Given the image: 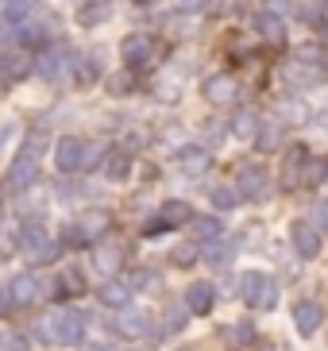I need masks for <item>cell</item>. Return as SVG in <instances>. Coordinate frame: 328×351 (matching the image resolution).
I'll list each match as a JSON object with an SVG mask.
<instances>
[{
  "label": "cell",
  "instance_id": "obj_11",
  "mask_svg": "<svg viewBox=\"0 0 328 351\" xmlns=\"http://www.w3.org/2000/svg\"><path fill=\"white\" fill-rule=\"evenodd\" d=\"M174 162H178V170H182L185 178H201L209 166H213V158H209L205 147H182Z\"/></svg>",
  "mask_w": 328,
  "mask_h": 351
},
{
  "label": "cell",
  "instance_id": "obj_33",
  "mask_svg": "<svg viewBox=\"0 0 328 351\" xmlns=\"http://www.w3.org/2000/svg\"><path fill=\"white\" fill-rule=\"evenodd\" d=\"M309 220H313V228H317V232H328V197H317V201H313Z\"/></svg>",
  "mask_w": 328,
  "mask_h": 351
},
{
  "label": "cell",
  "instance_id": "obj_38",
  "mask_svg": "<svg viewBox=\"0 0 328 351\" xmlns=\"http://www.w3.org/2000/svg\"><path fill=\"white\" fill-rule=\"evenodd\" d=\"M93 77H97V58H85L82 70H78V85H89Z\"/></svg>",
  "mask_w": 328,
  "mask_h": 351
},
{
  "label": "cell",
  "instance_id": "obj_19",
  "mask_svg": "<svg viewBox=\"0 0 328 351\" xmlns=\"http://www.w3.org/2000/svg\"><path fill=\"white\" fill-rule=\"evenodd\" d=\"M108 16H113V0H89V4L78 8V23H82V27H97V23L108 20Z\"/></svg>",
  "mask_w": 328,
  "mask_h": 351
},
{
  "label": "cell",
  "instance_id": "obj_34",
  "mask_svg": "<svg viewBox=\"0 0 328 351\" xmlns=\"http://www.w3.org/2000/svg\"><path fill=\"white\" fill-rule=\"evenodd\" d=\"M194 232H197V239H216V236H220V220H213V217L197 220L194 217Z\"/></svg>",
  "mask_w": 328,
  "mask_h": 351
},
{
  "label": "cell",
  "instance_id": "obj_47",
  "mask_svg": "<svg viewBox=\"0 0 328 351\" xmlns=\"http://www.w3.org/2000/svg\"><path fill=\"white\" fill-rule=\"evenodd\" d=\"M325 8H328V0H325Z\"/></svg>",
  "mask_w": 328,
  "mask_h": 351
},
{
  "label": "cell",
  "instance_id": "obj_16",
  "mask_svg": "<svg viewBox=\"0 0 328 351\" xmlns=\"http://www.w3.org/2000/svg\"><path fill=\"white\" fill-rule=\"evenodd\" d=\"M70 62H73L70 47H47V51H43V58H39V73H43V77H58V73L66 70Z\"/></svg>",
  "mask_w": 328,
  "mask_h": 351
},
{
  "label": "cell",
  "instance_id": "obj_13",
  "mask_svg": "<svg viewBox=\"0 0 328 351\" xmlns=\"http://www.w3.org/2000/svg\"><path fill=\"white\" fill-rule=\"evenodd\" d=\"M151 35H128V39L120 43V58L128 66H147L151 62Z\"/></svg>",
  "mask_w": 328,
  "mask_h": 351
},
{
  "label": "cell",
  "instance_id": "obj_1",
  "mask_svg": "<svg viewBox=\"0 0 328 351\" xmlns=\"http://www.w3.org/2000/svg\"><path fill=\"white\" fill-rule=\"evenodd\" d=\"M16 247H20L31 263H54V258H58V251H62L58 243L47 236V228H43L39 220H27V224L16 232Z\"/></svg>",
  "mask_w": 328,
  "mask_h": 351
},
{
  "label": "cell",
  "instance_id": "obj_23",
  "mask_svg": "<svg viewBox=\"0 0 328 351\" xmlns=\"http://www.w3.org/2000/svg\"><path fill=\"white\" fill-rule=\"evenodd\" d=\"M27 54H12V51H0V77H27Z\"/></svg>",
  "mask_w": 328,
  "mask_h": 351
},
{
  "label": "cell",
  "instance_id": "obj_40",
  "mask_svg": "<svg viewBox=\"0 0 328 351\" xmlns=\"http://www.w3.org/2000/svg\"><path fill=\"white\" fill-rule=\"evenodd\" d=\"M20 39H23V43H31V47H35V43H43V39H47V35H43L39 27H23V35H20Z\"/></svg>",
  "mask_w": 328,
  "mask_h": 351
},
{
  "label": "cell",
  "instance_id": "obj_9",
  "mask_svg": "<svg viewBox=\"0 0 328 351\" xmlns=\"http://www.w3.org/2000/svg\"><path fill=\"white\" fill-rule=\"evenodd\" d=\"M282 73H286V82L294 85V89H309V85H320L325 66H320V62H305V58H294Z\"/></svg>",
  "mask_w": 328,
  "mask_h": 351
},
{
  "label": "cell",
  "instance_id": "obj_10",
  "mask_svg": "<svg viewBox=\"0 0 328 351\" xmlns=\"http://www.w3.org/2000/svg\"><path fill=\"white\" fill-rule=\"evenodd\" d=\"M201 93H205L209 104H232V101H236V93H239V85H236L232 73H216V77H209V82H205Z\"/></svg>",
  "mask_w": 328,
  "mask_h": 351
},
{
  "label": "cell",
  "instance_id": "obj_42",
  "mask_svg": "<svg viewBox=\"0 0 328 351\" xmlns=\"http://www.w3.org/2000/svg\"><path fill=\"white\" fill-rule=\"evenodd\" d=\"M209 139H213V143H220V139H224V132H220V124H216V120H209Z\"/></svg>",
  "mask_w": 328,
  "mask_h": 351
},
{
  "label": "cell",
  "instance_id": "obj_3",
  "mask_svg": "<svg viewBox=\"0 0 328 351\" xmlns=\"http://www.w3.org/2000/svg\"><path fill=\"white\" fill-rule=\"evenodd\" d=\"M39 328H43V336H51L54 343H70V348H78V343L85 340V317H82V313H73V309L54 313L51 324L43 320Z\"/></svg>",
  "mask_w": 328,
  "mask_h": 351
},
{
  "label": "cell",
  "instance_id": "obj_26",
  "mask_svg": "<svg viewBox=\"0 0 328 351\" xmlns=\"http://www.w3.org/2000/svg\"><path fill=\"white\" fill-rule=\"evenodd\" d=\"M104 85H108V93H113V97H128L135 89V73L132 70H116V73L104 77Z\"/></svg>",
  "mask_w": 328,
  "mask_h": 351
},
{
  "label": "cell",
  "instance_id": "obj_31",
  "mask_svg": "<svg viewBox=\"0 0 328 351\" xmlns=\"http://www.w3.org/2000/svg\"><path fill=\"white\" fill-rule=\"evenodd\" d=\"M170 258H174V267H182V270H185V267H194L197 258H201V251H197V243H178Z\"/></svg>",
  "mask_w": 328,
  "mask_h": 351
},
{
  "label": "cell",
  "instance_id": "obj_7",
  "mask_svg": "<svg viewBox=\"0 0 328 351\" xmlns=\"http://www.w3.org/2000/svg\"><path fill=\"white\" fill-rule=\"evenodd\" d=\"M35 178H39V155L27 147V151H20V155H16V162H12L8 186L12 189H31V186H35Z\"/></svg>",
  "mask_w": 328,
  "mask_h": 351
},
{
  "label": "cell",
  "instance_id": "obj_21",
  "mask_svg": "<svg viewBox=\"0 0 328 351\" xmlns=\"http://www.w3.org/2000/svg\"><path fill=\"white\" fill-rule=\"evenodd\" d=\"M120 263H124V251L120 247H97V251H93V267L101 270L104 278H113L116 270H120Z\"/></svg>",
  "mask_w": 328,
  "mask_h": 351
},
{
  "label": "cell",
  "instance_id": "obj_46",
  "mask_svg": "<svg viewBox=\"0 0 328 351\" xmlns=\"http://www.w3.org/2000/svg\"><path fill=\"white\" fill-rule=\"evenodd\" d=\"M0 220H4V208H0Z\"/></svg>",
  "mask_w": 328,
  "mask_h": 351
},
{
  "label": "cell",
  "instance_id": "obj_22",
  "mask_svg": "<svg viewBox=\"0 0 328 351\" xmlns=\"http://www.w3.org/2000/svg\"><path fill=\"white\" fill-rule=\"evenodd\" d=\"M259 112H251V108H239L236 116H232V135H239V139H255L259 135Z\"/></svg>",
  "mask_w": 328,
  "mask_h": 351
},
{
  "label": "cell",
  "instance_id": "obj_8",
  "mask_svg": "<svg viewBox=\"0 0 328 351\" xmlns=\"http://www.w3.org/2000/svg\"><path fill=\"white\" fill-rule=\"evenodd\" d=\"M78 236H82V243H97L101 236H108V228H113V217L104 213V208H89V213H82L78 217Z\"/></svg>",
  "mask_w": 328,
  "mask_h": 351
},
{
  "label": "cell",
  "instance_id": "obj_36",
  "mask_svg": "<svg viewBox=\"0 0 328 351\" xmlns=\"http://www.w3.org/2000/svg\"><path fill=\"white\" fill-rule=\"evenodd\" d=\"M185 313H189V305H170V309H166V328L170 332L185 328Z\"/></svg>",
  "mask_w": 328,
  "mask_h": 351
},
{
  "label": "cell",
  "instance_id": "obj_32",
  "mask_svg": "<svg viewBox=\"0 0 328 351\" xmlns=\"http://www.w3.org/2000/svg\"><path fill=\"white\" fill-rule=\"evenodd\" d=\"M301 162H305V147H294V151L286 155V174H282V182H286V186H294V182H298V166Z\"/></svg>",
  "mask_w": 328,
  "mask_h": 351
},
{
  "label": "cell",
  "instance_id": "obj_29",
  "mask_svg": "<svg viewBox=\"0 0 328 351\" xmlns=\"http://www.w3.org/2000/svg\"><path fill=\"white\" fill-rule=\"evenodd\" d=\"M278 112H282L286 124H305L309 120V108L301 101H278Z\"/></svg>",
  "mask_w": 328,
  "mask_h": 351
},
{
  "label": "cell",
  "instance_id": "obj_25",
  "mask_svg": "<svg viewBox=\"0 0 328 351\" xmlns=\"http://www.w3.org/2000/svg\"><path fill=\"white\" fill-rule=\"evenodd\" d=\"M159 217H163L170 228H174V224H189V220H194V208L185 205V201H166Z\"/></svg>",
  "mask_w": 328,
  "mask_h": 351
},
{
  "label": "cell",
  "instance_id": "obj_18",
  "mask_svg": "<svg viewBox=\"0 0 328 351\" xmlns=\"http://www.w3.org/2000/svg\"><path fill=\"white\" fill-rule=\"evenodd\" d=\"M255 27H259V35H263L267 43H274V47L286 39V23H282V16H274V12H259Z\"/></svg>",
  "mask_w": 328,
  "mask_h": 351
},
{
  "label": "cell",
  "instance_id": "obj_12",
  "mask_svg": "<svg viewBox=\"0 0 328 351\" xmlns=\"http://www.w3.org/2000/svg\"><path fill=\"white\" fill-rule=\"evenodd\" d=\"M116 332L128 336V340H139V336H151V317L135 309H120L116 313Z\"/></svg>",
  "mask_w": 328,
  "mask_h": 351
},
{
  "label": "cell",
  "instance_id": "obj_37",
  "mask_svg": "<svg viewBox=\"0 0 328 351\" xmlns=\"http://www.w3.org/2000/svg\"><path fill=\"white\" fill-rule=\"evenodd\" d=\"M4 351H31V348H27V336H23V332H12V336H4Z\"/></svg>",
  "mask_w": 328,
  "mask_h": 351
},
{
  "label": "cell",
  "instance_id": "obj_39",
  "mask_svg": "<svg viewBox=\"0 0 328 351\" xmlns=\"http://www.w3.org/2000/svg\"><path fill=\"white\" fill-rule=\"evenodd\" d=\"M205 4H209V0H174V8L178 12H189V16H194V12H205Z\"/></svg>",
  "mask_w": 328,
  "mask_h": 351
},
{
  "label": "cell",
  "instance_id": "obj_35",
  "mask_svg": "<svg viewBox=\"0 0 328 351\" xmlns=\"http://www.w3.org/2000/svg\"><path fill=\"white\" fill-rule=\"evenodd\" d=\"M228 340L236 343V348H247V343L255 340V328L251 324H236V328H228Z\"/></svg>",
  "mask_w": 328,
  "mask_h": 351
},
{
  "label": "cell",
  "instance_id": "obj_14",
  "mask_svg": "<svg viewBox=\"0 0 328 351\" xmlns=\"http://www.w3.org/2000/svg\"><path fill=\"white\" fill-rule=\"evenodd\" d=\"M185 305H189V313H213V305H216V289H213V282H194V286L185 289Z\"/></svg>",
  "mask_w": 328,
  "mask_h": 351
},
{
  "label": "cell",
  "instance_id": "obj_15",
  "mask_svg": "<svg viewBox=\"0 0 328 351\" xmlns=\"http://www.w3.org/2000/svg\"><path fill=\"white\" fill-rule=\"evenodd\" d=\"M320 320H325V313H320L317 301H298L294 305V324H298L301 336H313L320 328Z\"/></svg>",
  "mask_w": 328,
  "mask_h": 351
},
{
  "label": "cell",
  "instance_id": "obj_30",
  "mask_svg": "<svg viewBox=\"0 0 328 351\" xmlns=\"http://www.w3.org/2000/svg\"><path fill=\"white\" fill-rule=\"evenodd\" d=\"M4 20L8 23H23L27 20V12H31V0H4Z\"/></svg>",
  "mask_w": 328,
  "mask_h": 351
},
{
  "label": "cell",
  "instance_id": "obj_5",
  "mask_svg": "<svg viewBox=\"0 0 328 351\" xmlns=\"http://www.w3.org/2000/svg\"><path fill=\"white\" fill-rule=\"evenodd\" d=\"M236 189H239V197L244 201H263V197L270 193V178H267V170L263 166H244L239 170V178H236Z\"/></svg>",
  "mask_w": 328,
  "mask_h": 351
},
{
  "label": "cell",
  "instance_id": "obj_2",
  "mask_svg": "<svg viewBox=\"0 0 328 351\" xmlns=\"http://www.w3.org/2000/svg\"><path fill=\"white\" fill-rule=\"evenodd\" d=\"M239 293H244V301L255 313H270L278 305V282L270 274H259V270H251V274L239 278Z\"/></svg>",
  "mask_w": 328,
  "mask_h": 351
},
{
  "label": "cell",
  "instance_id": "obj_28",
  "mask_svg": "<svg viewBox=\"0 0 328 351\" xmlns=\"http://www.w3.org/2000/svg\"><path fill=\"white\" fill-rule=\"evenodd\" d=\"M209 201H213L216 208H236L244 197H239L232 186H213V189H209Z\"/></svg>",
  "mask_w": 328,
  "mask_h": 351
},
{
  "label": "cell",
  "instance_id": "obj_43",
  "mask_svg": "<svg viewBox=\"0 0 328 351\" xmlns=\"http://www.w3.org/2000/svg\"><path fill=\"white\" fill-rule=\"evenodd\" d=\"M132 286L147 289V286H151V274H147V270H139V274H135V278H132Z\"/></svg>",
  "mask_w": 328,
  "mask_h": 351
},
{
  "label": "cell",
  "instance_id": "obj_41",
  "mask_svg": "<svg viewBox=\"0 0 328 351\" xmlns=\"http://www.w3.org/2000/svg\"><path fill=\"white\" fill-rule=\"evenodd\" d=\"M8 309H12V293L0 286V317H8Z\"/></svg>",
  "mask_w": 328,
  "mask_h": 351
},
{
  "label": "cell",
  "instance_id": "obj_17",
  "mask_svg": "<svg viewBox=\"0 0 328 351\" xmlns=\"http://www.w3.org/2000/svg\"><path fill=\"white\" fill-rule=\"evenodd\" d=\"M8 293H12V301H16V305H31V301H39L43 282L35 278V274H16V278H12V286H8Z\"/></svg>",
  "mask_w": 328,
  "mask_h": 351
},
{
  "label": "cell",
  "instance_id": "obj_20",
  "mask_svg": "<svg viewBox=\"0 0 328 351\" xmlns=\"http://www.w3.org/2000/svg\"><path fill=\"white\" fill-rule=\"evenodd\" d=\"M101 301L108 309H128V301H132V286H124V282H104L101 286Z\"/></svg>",
  "mask_w": 328,
  "mask_h": 351
},
{
  "label": "cell",
  "instance_id": "obj_24",
  "mask_svg": "<svg viewBox=\"0 0 328 351\" xmlns=\"http://www.w3.org/2000/svg\"><path fill=\"white\" fill-rule=\"evenodd\" d=\"M255 147L263 151V155H270V151H278L282 147V124H263L255 135Z\"/></svg>",
  "mask_w": 328,
  "mask_h": 351
},
{
  "label": "cell",
  "instance_id": "obj_4",
  "mask_svg": "<svg viewBox=\"0 0 328 351\" xmlns=\"http://www.w3.org/2000/svg\"><path fill=\"white\" fill-rule=\"evenodd\" d=\"M85 158H89V143L78 139V135H62L58 147H54V166L62 174H78L85 170Z\"/></svg>",
  "mask_w": 328,
  "mask_h": 351
},
{
  "label": "cell",
  "instance_id": "obj_44",
  "mask_svg": "<svg viewBox=\"0 0 328 351\" xmlns=\"http://www.w3.org/2000/svg\"><path fill=\"white\" fill-rule=\"evenodd\" d=\"M4 255H8V251H4V243H0V263H4Z\"/></svg>",
  "mask_w": 328,
  "mask_h": 351
},
{
  "label": "cell",
  "instance_id": "obj_6",
  "mask_svg": "<svg viewBox=\"0 0 328 351\" xmlns=\"http://www.w3.org/2000/svg\"><path fill=\"white\" fill-rule=\"evenodd\" d=\"M290 243L301 258H317L320 255V232L313 228V220H294L290 224Z\"/></svg>",
  "mask_w": 328,
  "mask_h": 351
},
{
  "label": "cell",
  "instance_id": "obj_45",
  "mask_svg": "<svg viewBox=\"0 0 328 351\" xmlns=\"http://www.w3.org/2000/svg\"><path fill=\"white\" fill-rule=\"evenodd\" d=\"M85 351H108V348H85Z\"/></svg>",
  "mask_w": 328,
  "mask_h": 351
},
{
  "label": "cell",
  "instance_id": "obj_27",
  "mask_svg": "<svg viewBox=\"0 0 328 351\" xmlns=\"http://www.w3.org/2000/svg\"><path fill=\"white\" fill-rule=\"evenodd\" d=\"M128 174H132V158H128V155H108V162H104V178L124 182Z\"/></svg>",
  "mask_w": 328,
  "mask_h": 351
}]
</instances>
